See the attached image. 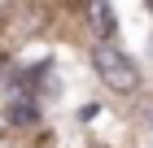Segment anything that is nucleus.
<instances>
[{
  "mask_svg": "<svg viewBox=\"0 0 153 148\" xmlns=\"http://www.w3.org/2000/svg\"><path fill=\"white\" fill-rule=\"evenodd\" d=\"M92 66H96V74L105 79V87H109V91H118V96L140 91V70L131 66V61H127V52H123V48H114L109 39H101V44H96Z\"/></svg>",
  "mask_w": 153,
  "mask_h": 148,
  "instance_id": "1",
  "label": "nucleus"
},
{
  "mask_svg": "<svg viewBox=\"0 0 153 148\" xmlns=\"http://www.w3.org/2000/svg\"><path fill=\"white\" fill-rule=\"evenodd\" d=\"M88 22H92V31L101 39L114 35V9H109V0H88Z\"/></svg>",
  "mask_w": 153,
  "mask_h": 148,
  "instance_id": "2",
  "label": "nucleus"
},
{
  "mask_svg": "<svg viewBox=\"0 0 153 148\" xmlns=\"http://www.w3.org/2000/svg\"><path fill=\"white\" fill-rule=\"evenodd\" d=\"M9 118H13L18 126H26V122H35V109H31V105H13V109H9Z\"/></svg>",
  "mask_w": 153,
  "mask_h": 148,
  "instance_id": "3",
  "label": "nucleus"
},
{
  "mask_svg": "<svg viewBox=\"0 0 153 148\" xmlns=\"http://www.w3.org/2000/svg\"><path fill=\"white\" fill-rule=\"evenodd\" d=\"M0 70H4V57H0Z\"/></svg>",
  "mask_w": 153,
  "mask_h": 148,
  "instance_id": "4",
  "label": "nucleus"
},
{
  "mask_svg": "<svg viewBox=\"0 0 153 148\" xmlns=\"http://www.w3.org/2000/svg\"><path fill=\"white\" fill-rule=\"evenodd\" d=\"M149 9H153V0H149Z\"/></svg>",
  "mask_w": 153,
  "mask_h": 148,
  "instance_id": "5",
  "label": "nucleus"
}]
</instances>
